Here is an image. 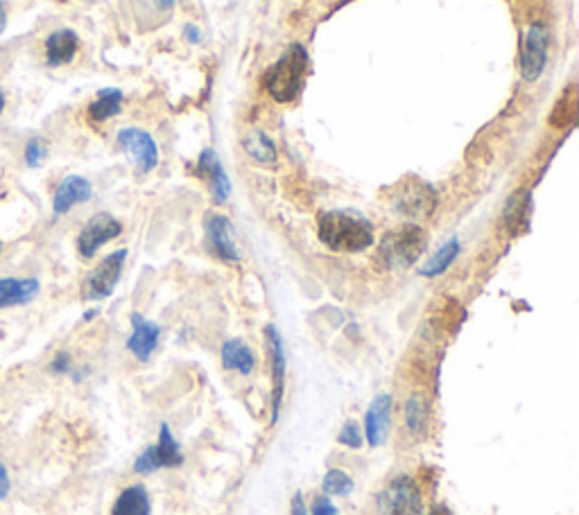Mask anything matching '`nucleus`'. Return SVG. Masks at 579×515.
<instances>
[{
    "label": "nucleus",
    "mask_w": 579,
    "mask_h": 515,
    "mask_svg": "<svg viewBox=\"0 0 579 515\" xmlns=\"http://www.w3.org/2000/svg\"><path fill=\"white\" fill-rule=\"evenodd\" d=\"M197 177H202L209 186L213 204H227V199L231 197V179L224 170L220 156L213 150H204L197 159Z\"/></svg>",
    "instance_id": "f8f14e48"
},
{
    "label": "nucleus",
    "mask_w": 579,
    "mask_h": 515,
    "mask_svg": "<svg viewBox=\"0 0 579 515\" xmlns=\"http://www.w3.org/2000/svg\"><path fill=\"white\" fill-rule=\"evenodd\" d=\"M322 488H324V495H328V497H347L353 493L356 484H353V479L349 473H344V470H340V468H331L324 475Z\"/></svg>",
    "instance_id": "a878e982"
},
{
    "label": "nucleus",
    "mask_w": 579,
    "mask_h": 515,
    "mask_svg": "<svg viewBox=\"0 0 579 515\" xmlns=\"http://www.w3.org/2000/svg\"><path fill=\"white\" fill-rule=\"evenodd\" d=\"M308 52L304 46H290L283 52L281 59L267 71L265 75V89L276 102L288 104L299 98L301 89H304L306 75H308Z\"/></svg>",
    "instance_id": "7ed1b4c3"
},
{
    "label": "nucleus",
    "mask_w": 579,
    "mask_h": 515,
    "mask_svg": "<svg viewBox=\"0 0 579 515\" xmlns=\"http://www.w3.org/2000/svg\"><path fill=\"white\" fill-rule=\"evenodd\" d=\"M392 208L403 217H410V220H421V217H428L437 206V192L430 183L421 179H405L401 181L390 197Z\"/></svg>",
    "instance_id": "20e7f679"
},
{
    "label": "nucleus",
    "mask_w": 579,
    "mask_h": 515,
    "mask_svg": "<svg viewBox=\"0 0 579 515\" xmlns=\"http://www.w3.org/2000/svg\"><path fill=\"white\" fill-rule=\"evenodd\" d=\"M206 231V244L213 256H218L224 263H238L240 251L236 244V235H233V224L229 217L220 213H211L204 222Z\"/></svg>",
    "instance_id": "9b49d317"
},
{
    "label": "nucleus",
    "mask_w": 579,
    "mask_h": 515,
    "mask_svg": "<svg viewBox=\"0 0 579 515\" xmlns=\"http://www.w3.org/2000/svg\"><path fill=\"white\" fill-rule=\"evenodd\" d=\"M460 249H462V244L457 238L453 240H448L442 249H439L435 256H432L426 265H423L419 269V274L423 278H435V276H442L448 267H451L457 256H460Z\"/></svg>",
    "instance_id": "b1692460"
},
{
    "label": "nucleus",
    "mask_w": 579,
    "mask_h": 515,
    "mask_svg": "<svg viewBox=\"0 0 579 515\" xmlns=\"http://www.w3.org/2000/svg\"><path fill=\"white\" fill-rule=\"evenodd\" d=\"M184 39L188 43H193V46H197V43H202V30L197 28V25L188 23V25H184Z\"/></svg>",
    "instance_id": "473e14b6"
},
{
    "label": "nucleus",
    "mask_w": 579,
    "mask_h": 515,
    "mask_svg": "<svg viewBox=\"0 0 579 515\" xmlns=\"http://www.w3.org/2000/svg\"><path fill=\"white\" fill-rule=\"evenodd\" d=\"M159 468V461H157V455H154V445H148L141 455L136 457L134 461V473L136 475H152V473H157Z\"/></svg>",
    "instance_id": "c85d7f7f"
},
{
    "label": "nucleus",
    "mask_w": 579,
    "mask_h": 515,
    "mask_svg": "<svg viewBox=\"0 0 579 515\" xmlns=\"http://www.w3.org/2000/svg\"><path fill=\"white\" fill-rule=\"evenodd\" d=\"M161 337V328L154 321L145 319L143 314H132V335L127 339V351L132 353L138 362H148L152 353L157 351Z\"/></svg>",
    "instance_id": "4468645a"
},
{
    "label": "nucleus",
    "mask_w": 579,
    "mask_h": 515,
    "mask_svg": "<svg viewBox=\"0 0 579 515\" xmlns=\"http://www.w3.org/2000/svg\"><path fill=\"white\" fill-rule=\"evenodd\" d=\"M41 292L37 278H0V310L28 305Z\"/></svg>",
    "instance_id": "dca6fc26"
},
{
    "label": "nucleus",
    "mask_w": 579,
    "mask_h": 515,
    "mask_svg": "<svg viewBox=\"0 0 579 515\" xmlns=\"http://www.w3.org/2000/svg\"><path fill=\"white\" fill-rule=\"evenodd\" d=\"M380 515H421V491L410 475L394 477L378 495Z\"/></svg>",
    "instance_id": "423d86ee"
},
{
    "label": "nucleus",
    "mask_w": 579,
    "mask_h": 515,
    "mask_svg": "<svg viewBox=\"0 0 579 515\" xmlns=\"http://www.w3.org/2000/svg\"><path fill=\"white\" fill-rule=\"evenodd\" d=\"M0 253H3V242H0Z\"/></svg>",
    "instance_id": "ea45409f"
},
{
    "label": "nucleus",
    "mask_w": 579,
    "mask_h": 515,
    "mask_svg": "<svg viewBox=\"0 0 579 515\" xmlns=\"http://www.w3.org/2000/svg\"><path fill=\"white\" fill-rule=\"evenodd\" d=\"M48 371L55 373V375H68V373H73V357H71V353L59 351V353L53 357V362L48 364Z\"/></svg>",
    "instance_id": "c756f323"
},
{
    "label": "nucleus",
    "mask_w": 579,
    "mask_h": 515,
    "mask_svg": "<svg viewBox=\"0 0 579 515\" xmlns=\"http://www.w3.org/2000/svg\"><path fill=\"white\" fill-rule=\"evenodd\" d=\"M91 197H93L91 181L80 177V174H71V177H66L55 190L53 213L55 215L71 213L75 206L86 204Z\"/></svg>",
    "instance_id": "2eb2a0df"
},
{
    "label": "nucleus",
    "mask_w": 579,
    "mask_h": 515,
    "mask_svg": "<svg viewBox=\"0 0 579 515\" xmlns=\"http://www.w3.org/2000/svg\"><path fill=\"white\" fill-rule=\"evenodd\" d=\"M428 249V233L419 224H401L387 231L378 244V265L387 272H403L417 265Z\"/></svg>",
    "instance_id": "f03ea898"
},
{
    "label": "nucleus",
    "mask_w": 579,
    "mask_h": 515,
    "mask_svg": "<svg viewBox=\"0 0 579 515\" xmlns=\"http://www.w3.org/2000/svg\"><path fill=\"white\" fill-rule=\"evenodd\" d=\"M111 515H152V502L148 488L136 484L127 486L123 493L116 497Z\"/></svg>",
    "instance_id": "aec40b11"
},
{
    "label": "nucleus",
    "mask_w": 579,
    "mask_h": 515,
    "mask_svg": "<svg viewBox=\"0 0 579 515\" xmlns=\"http://www.w3.org/2000/svg\"><path fill=\"white\" fill-rule=\"evenodd\" d=\"M125 260H127V249H118L114 253H109L107 258H102L100 265L95 267L89 276H86V281L82 285V299L84 301L109 299V296L116 290L120 276H123Z\"/></svg>",
    "instance_id": "39448f33"
},
{
    "label": "nucleus",
    "mask_w": 579,
    "mask_h": 515,
    "mask_svg": "<svg viewBox=\"0 0 579 515\" xmlns=\"http://www.w3.org/2000/svg\"><path fill=\"white\" fill-rule=\"evenodd\" d=\"M530 208V192L516 190L503 208V229L512 235H521L527 229V222H530Z\"/></svg>",
    "instance_id": "a211bd4d"
},
{
    "label": "nucleus",
    "mask_w": 579,
    "mask_h": 515,
    "mask_svg": "<svg viewBox=\"0 0 579 515\" xmlns=\"http://www.w3.org/2000/svg\"><path fill=\"white\" fill-rule=\"evenodd\" d=\"M5 25H7V7H5L3 0H0V34H3Z\"/></svg>",
    "instance_id": "c9c22d12"
},
{
    "label": "nucleus",
    "mask_w": 579,
    "mask_h": 515,
    "mask_svg": "<svg viewBox=\"0 0 579 515\" xmlns=\"http://www.w3.org/2000/svg\"><path fill=\"white\" fill-rule=\"evenodd\" d=\"M392 409H394V398L390 394H378L371 405L367 407L365 414V436L371 448H378L383 445L387 434H390L392 427Z\"/></svg>",
    "instance_id": "ddd939ff"
},
{
    "label": "nucleus",
    "mask_w": 579,
    "mask_h": 515,
    "mask_svg": "<svg viewBox=\"0 0 579 515\" xmlns=\"http://www.w3.org/2000/svg\"><path fill=\"white\" fill-rule=\"evenodd\" d=\"M222 366L227 371H236L240 375H249L256 369V355L243 339H229L222 344Z\"/></svg>",
    "instance_id": "6ab92c4d"
},
{
    "label": "nucleus",
    "mask_w": 579,
    "mask_h": 515,
    "mask_svg": "<svg viewBox=\"0 0 579 515\" xmlns=\"http://www.w3.org/2000/svg\"><path fill=\"white\" fill-rule=\"evenodd\" d=\"M310 515H340V511H337V506L331 502V497L322 495L313 502V513Z\"/></svg>",
    "instance_id": "7c9ffc66"
},
{
    "label": "nucleus",
    "mask_w": 579,
    "mask_h": 515,
    "mask_svg": "<svg viewBox=\"0 0 579 515\" xmlns=\"http://www.w3.org/2000/svg\"><path fill=\"white\" fill-rule=\"evenodd\" d=\"M123 233V224H120L114 215L98 213L93 215L89 222L84 224V229L77 235V251L82 258H93L105 244L116 240Z\"/></svg>",
    "instance_id": "1a4fd4ad"
},
{
    "label": "nucleus",
    "mask_w": 579,
    "mask_h": 515,
    "mask_svg": "<svg viewBox=\"0 0 579 515\" xmlns=\"http://www.w3.org/2000/svg\"><path fill=\"white\" fill-rule=\"evenodd\" d=\"M3 109H5V93L0 89V113H3Z\"/></svg>",
    "instance_id": "4c0bfd02"
},
{
    "label": "nucleus",
    "mask_w": 579,
    "mask_h": 515,
    "mask_svg": "<svg viewBox=\"0 0 579 515\" xmlns=\"http://www.w3.org/2000/svg\"><path fill=\"white\" fill-rule=\"evenodd\" d=\"M267 348H270V362H272V423L279 421L281 403L285 396V378H288V360H285V346L283 337L276 326L265 328Z\"/></svg>",
    "instance_id": "9d476101"
},
{
    "label": "nucleus",
    "mask_w": 579,
    "mask_h": 515,
    "mask_svg": "<svg viewBox=\"0 0 579 515\" xmlns=\"http://www.w3.org/2000/svg\"><path fill=\"white\" fill-rule=\"evenodd\" d=\"M48 156V141L43 138H30L28 145H25V163L28 168H39V165L46 161Z\"/></svg>",
    "instance_id": "bb28decb"
},
{
    "label": "nucleus",
    "mask_w": 579,
    "mask_h": 515,
    "mask_svg": "<svg viewBox=\"0 0 579 515\" xmlns=\"http://www.w3.org/2000/svg\"><path fill=\"white\" fill-rule=\"evenodd\" d=\"M154 455H157L159 468H179L184 464V452H181L177 439L172 436L166 423L159 427V441L154 445Z\"/></svg>",
    "instance_id": "5701e85b"
},
{
    "label": "nucleus",
    "mask_w": 579,
    "mask_h": 515,
    "mask_svg": "<svg viewBox=\"0 0 579 515\" xmlns=\"http://www.w3.org/2000/svg\"><path fill=\"white\" fill-rule=\"evenodd\" d=\"M428 515H448V511L442 509V506H439V509H432Z\"/></svg>",
    "instance_id": "e433bc0d"
},
{
    "label": "nucleus",
    "mask_w": 579,
    "mask_h": 515,
    "mask_svg": "<svg viewBox=\"0 0 579 515\" xmlns=\"http://www.w3.org/2000/svg\"><path fill=\"white\" fill-rule=\"evenodd\" d=\"M337 443H342V445H347V448L351 450H360L362 448V443H365V439H362V430H360V425L358 423H344L342 425V430L340 434H337Z\"/></svg>",
    "instance_id": "cd10ccee"
},
{
    "label": "nucleus",
    "mask_w": 579,
    "mask_h": 515,
    "mask_svg": "<svg viewBox=\"0 0 579 515\" xmlns=\"http://www.w3.org/2000/svg\"><path fill=\"white\" fill-rule=\"evenodd\" d=\"M319 240L335 253H360L376 240L374 224L353 211H326L317 222Z\"/></svg>",
    "instance_id": "f257e3e1"
},
{
    "label": "nucleus",
    "mask_w": 579,
    "mask_h": 515,
    "mask_svg": "<svg viewBox=\"0 0 579 515\" xmlns=\"http://www.w3.org/2000/svg\"><path fill=\"white\" fill-rule=\"evenodd\" d=\"M120 150L134 163L138 174H150L159 165V147L154 138L138 127H127L118 132Z\"/></svg>",
    "instance_id": "0eeeda50"
},
{
    "label": "nucleus",
    "mask_w": 579,
    "mask_h": 515,
    "mask_svg": "<svg viewBox=\"0 0 579 515\" xmlns=\"http://www.w3.org/2000/svg\"><path fill=\"white\" fill-rule=\"evenodd\" d=\"M548 46H550V34L543 23H530V28L525 32L523 39V52H521V75L525 82H537L543 75L548 61Z\"/></svg>",
    "instance_id": "6e6552de"
},
{
    "label": "nucleus",
    "mask_w": 579,
    "mask_h": 515,
    "mask_svg": "<svg viewBox=\"0 0 579 515\" xmlns=\"http://www.w3.org/2000/svg\"><path fill=\"white\" fill-rule=\"evenodd\" d=\"M95 314H98V312H95V310H91V312H86V314H84V319H86V321H91V319L95 317Z\"/></svg>",
    "instance_id": "58836bf2"
},
{
    "label": "nucleus",
    "mask_w": 579,
    "mask_h": 515,
    "mask_svg": "<svg viewBox=\"0 0 579 515\" xmlns=\"http://www.w3.org/2000/svg\"><path fill=\"white\" fill-rule=\"evenodd\" d=\"M243 150L247 152L249 159H254L256 163L270 165L276 161V145L267 134L263 132H252L243 138Z\"/></svg>",
    "instance_id": "393cba45"
},
{
    "label": "nucleus",
    "mask_w": 579,
    "mask_h": 515,
    "mask_svg": "<svg viewBox=\"0 0 579 515\" xmlns=\"http://www.w3.org/2000/svg\"><path fill=\"white\" fill-rule=\"evenodd\" d=\"M123 102H125L123 91L102 89L98 93V98L89 104V120L91 122H105L109 118L118 116V113L123 111Z\"/></svg>",
    "instance_id": "4be33fe9"
},
{
    "label": "nucleus",
    "mask_w": 579,
    "mask_h": 515,
    "mask_svg": "<svg viewBox=\"0 0 579 515\" xmlns=\"http://www.w3.org/2000/svg\"><path fill=\"white\" fill-rule=\"evenodd\" d=\"M403 418L405 427H408L414 436H423L430 423V400L423 396L421 391H414V394L405 400Z\"/></svg>",
    "instance_id": "412c9836"
},
{
    "label": "nucleus",
    "mask_w": 579,
    "mask_h": 515,
    "mask_svg": "<svg viewBox=\"0 0 579 515\" xmlns=\"http://www.w3.org/2000/svg\"><path fill=\"white\" fill-rule=\"evenodd\" d=\"M154 5L159 7V10H172V7L177 5V0H152Z\"/></svg>",
    "instance_id": "f704fd0d"
},
{
    "label": "nucleus",
    "mask_w": 579,
    "mask_h": 515,
    "mask_svg": "<svg viewBox=\"0 0 579 515\" xmlns=\"http://www.w3.org/2000/svg\"><path fill=\"white\" fill-rule=\"evenodd\" d=\"M290 511H292V515H308V509H306V504H304V495L297 493L295 497H292Z\"/></svg>",
    "instance_id": "72a5a7b5"
},
{
    "label": "nucleus",
    "mask_w": 579,
    "mask_h": 515,
    "mask_svg": "<svg viewBox=\"0 0 579 515\" xmlns=\"http://www.w3.org/2000/svg\"><path fill=\"white\" fill-rule=\"evenodd\" d=\"M77 50H80V37H77L75 30H55L53 34H48L46 39V61L48 66H66L75 59Z\"/></svg>",
    "instance_id": "f3484780"
},
{
    "label": "nucleus",
    "mask_w": 579,
    "mask_h": 515,
    "mask_svg": "<svg viewBox=\"0 0 579 515\" xmlns=\"http://www.w3.org/2000/svg\"><path fill=\"white\" fill-rule=\"evenodd\" d=\"M12 491V482H10V473H7V468L3 461H0V502L5 500L7 495Z\"/></svg>",
    "instance_id": "2f4dec72"
}]
</instances>
